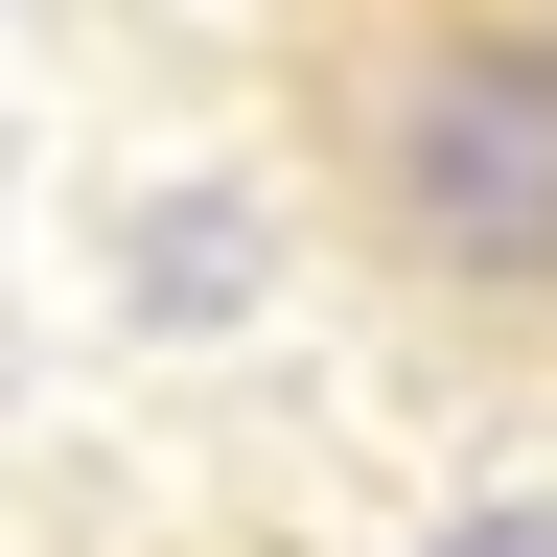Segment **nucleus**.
Listing matches in <instances>:
<instances>
[{"instance_id":"nucleus-1","label":"nucleus","mask_w":557,"mask_h":557,"mask_svg":"<svg viewBox=\"0 0 557 557\" xmlns=\"http://www.w3.org/2000/svg\"><path fill=\"white\" fill-rule=\"evenodd\" d=\"M302 116H325V186L395 278L557 302V0H348Z\"/></svg>"},{"instance_id":"nucleus-2","label":"nucleus","mask_w":557,"mask_h":557,"mask_svg":"<svg viewBox=\"0 0 557 557\" xmlns=\"http://www.w3.org/2000/svg\"><path fill=\"white\" fill-rule=\"evenodd\" d=\"M442 557H557V511H465V534H442Z\"/></svg>"}]
</instances>
